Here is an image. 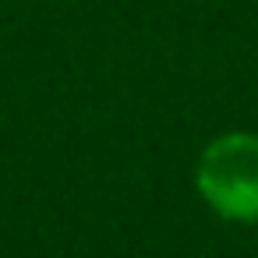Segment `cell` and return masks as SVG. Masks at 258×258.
<instances>
[{"instance_id":"cell-1","label":"cell","mask_w":258,"mask_h":258,"mask_svg":"<svg viewBox=\"0 0 258 258\" xmlns=\"http://www.w3.org/2000/svg\"><path fill=\"white\" fill-rule=\"evenodd\" d=\"M202 202L230 223H258V135L230 131L212 138L195 166Z\"/></svg>"}]
</instances>
